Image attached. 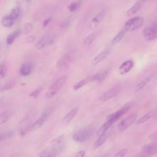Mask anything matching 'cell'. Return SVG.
<instances>
[{
	"instance_id": "16",
	"label": "cell",
	"mask_w": 157,
	"mask_h": 157,
	"mask_svg": "<svg viewBox=\"0 0 157 157\" xmlns=\"http://www.w3.org/2000/svg\"><path fill=\"white\" fill-rule=\"evenodd\" d=\"M78 107H74L72 109H71L64 117L62 120V123L63 124L69 123L74 118V117L77 115V113H78Z\"/></svg>"
},
{
	"instance_id": "20",
	"label": "cell",
	"mask_w": 157,
	"mask_h": 157,
	"mask_svg": "<svg viewBox=\"0 0 157 157\" xmlns=\"http://www.w3.org/2000/svg\"><path fill=\"white\" fill-rule=\"evenodd\" d=\"M32 71V66L29 63H25L21 65L20 69V74L23 76H27Z\"/></svg>"
},
{
	"instance_id": "43",
	"label": "cell",
	"mask_w": 157,
	"mask_h": 157,
	"mask_svg": "<svg viewBox=\"0 0 157 157\" xmlns=\"http://www.w3.org/2000/svg\"><path fill=\"white\" fill-rule=\"evenodd\" d=\"M1 87V83H0V88Z\"/></svg>"
},
{
	"instance_id": "3",
	"label": "cell",
	"mask_w": 157,
	"mask_h": 157,
	"mask_svg": "<svg viewBox=\"0 0 157 157\" xmlns=\"http://www.w3.org/2000/svg\"><path fill=\"white\" fill-rule=\"evenodd\" d=\"M144 22V18L142 17H135L128 20L124 25L123 30L126 32L132 31L140 28Z\"/></svg>"
},
{
	"instance_id": "18",
	"label": "cell",
	"mask_w": 157,
	"mask_h": 157,
	"mask_svg": "<svg viewBox=\"0 0 157 157\" xmlns=\"http://www.w3.org/2000/svg\"><path fill=\"white\" fill-rule=\"evenodd\" d=\"M144 2L142 1H137L131 8H129L128 10V11L126 12L127 15L131 16V15H132L135 14L136 13H137L140 10V9L142 7V6H143Z\"/></svg>"
},
{
	"instance_id": "4",
	"label": "cell",
	"mask_w": 157,
	"mask_h": 157,
	"mask_svg": "<svg viewBox=\"0 0 157 157\" xmlns=\"http://www.w3.org/2000/svg\"><path fill=\"white\" fill-rule=\"evenodd\" d=\"M131 107V104L129 103L126 104V105H124L123 107H122L120 109H119L118 111L115 112V113L110 115L106 121H105V123L109 126H111L115 122H116L122 115H123L124 114H125L130 109Z\"/></svg>"
},
{
	"instance_id": "32",
	"label": "cell",
	"mask_w": 157,
	"mask_h": 157,
	"mask_svg": "<svg viewBox=\"0 0 157 157\" xmlns=\"http://www.w3.org/2000/svg\"><path fill=\"white\" fill-rule=\"evenodd\" d=\"M15 83L13 81H10L7 83H6L5 85H4L3 86H2L0 88V92L2 91H5L7 90H9L10 89H12L13 86H14Z\"/></svg>"
},
{
	"instance_id": "1",
	"label": "cell",
	"mask_w": 157,
	"mask_h": 157,
	"mask_svg": "<svg viewBox=\"0 0 157 157\" xmlns=\"http://www.w3.org/2000/svg\"><path fill=\"white\" fill-rule=\"evenodd\" d=\"M94 128L93 126H86L75 132L72 136V139L76 142H83L92 136Z\"/></svg>"
},
{
	"instance_id": "41",
	"label": "cell",
	"mask_w": 157,
	"mask_h": 157,
	"mask_svg": "<svg viewBox=\"0 0 157 157\" xmlns=\"http://www.w3.org/2000/svg\"><path fill=\"white\" fill-rule=\"evenodd\" d=\"M51 19H52V18H51L50 17H48V18H46V19L44 20V23H43V27H45V26H47L48 25V23L50 22Z\"/></svg>"
},
{
	"instance_id": "39",
	"label": "cell",
	"mask_w": 157,
	"mask_h": 157,
	"mask_svg": "<svg viewBox=\"0 0 157 157\" xmlns=\"http://www.w3.org/2000/svg\"><path fill=\"white\" fill-rule=\"evenodd\" d=\"M85 155V151L84 150H80L78 151L74 157H84Z\"/></svg>"
},
{
	"instance_id": "45",
	"label": "cell",
	"mask_w": 157,
	"mask_h": 157,
	"mask_svg": "<svg viewBox=\"0 0 157 157\" xmlns=\"http://www.w3.org/2000/svg\"><path fill=\"white\" fill-rule=\"evenodd\" d=\"M156 9H157V7H156Z\"/></svg>"
},
{
	"instance_id": "36",
	"label": "cell",
	"mask_w": 157,
	"mask_h": 157,
	"mask_svg": "<svg viewBox=\"0 0 157 157\" xmlns=\"http://www.w3.org/2000/svg\"><path fill=\"white\" fill-rule=\"evenodd\" d=\"M70 23H71L70 19H65V20H63L61 22H60L59 27L61 28H66L69 25Z\"/></svg>"
},
{
	"instance_id": "6",
	"label": "cell",
	"mask_w": 157,
	"mask_h": 157,
	"mask_svg": "<svg viewBox=\"0 0 157 157\" xmlns=\"http://www.w3.org/2000/svg\"><path fill=\"white\" fill-rule=\"evenodd\" d=\"M51 111L50 109H48L45 112H44L39 118L37 119L31 125V130L34 131L39 129L45 122V121L48 118L50 114L51 113Z\"/></svg>"
},
{
	"instance_id": "28",
	"label": "cell",
	"mask_w": 157,
	"mask_h": 157,
	"mask_svg": "<svg viewBox=\"0 0 157 157\" xmlns=\"http://www.w3.org/2000/svg\"><path fill=\"white\" fill-rule=\"evenodd\" d=\"M11 117V112L9 111H5L0 113V125L5 123Z\"/></svg>"
},
{
	"instance_id": "9",
	"label": "cell",
	"mask_w": 157,
	"mask_h": 157,
	"mask_svg": "<svg viewBox=\"0 0 157 157\" xmlns=\"http://www.w3.org/2000/svg\"><path fill=\"white\" fill-rule=\"evenodd\" d=\"M120 88L118 86H116L110 90L105 91L100 96V100L101 101H107L109 99L115 97L120 92Z\"/></svg>"
},
{
	"instance_id": "44",
	"label": "cell",
	"mask_w": 157,
	"mask_h": 157,
	"mask_svg": "<svg viewBox=\"0 0 157 157\" xmlns=\"http://www.w3.org/2000/svg\"><path fill=\"white\" fill-rule=\"evenodd\" d=\"M1 55H0V58H1Z\"/></svg>"
},
{
	"instance_id": "40",
	"label": "cell",
	"mask_w": 157,
	"mask_h": 157,
	"mask_svg": "<svg viewBox=\"0 0 157 157\" xmlns=\"http://www.w3.org/2000/svg\"><path fill=\"white\" fill-rule=\"evenodd\" d=\"M35 40V36L34 35H31L29 36L28 39H27V42L28 43H31L33 42H34Z\"/></svg>"
},
{
	"instance_id": "34",
	"label": "cell",
	"mask_w": 157,
	"mask_h": 157,
	"mask_svg": "<svg viewBox=\"0 0 157 157\" xmlns=\"http://www.w3.org/2000/svg\"><path fill=\"white\" fill-rule=\"evenodd\" d=\"M13 134L12 132H3L0 134V142L4 140L5 139L9 138L11 137Z\"/></svg>"
},
{
	"instance_id": "14",
	"label": "cell",
	"mask_w": 157,
	"mask_h": 157,
	"mask_svg": "<svg viewBox=\"0 0 157 157\" xmlns=\"http://www.w3.org/2000/svg\"><path fill=\"white\" fill-rule=\"evenodd\" d=\"M107 69H102L94 75H91V82H101L104 80L108 75Z\"/></svg>"
},
{
	"instance_id": "27",
	"label": "cell",
	"mask_w": 157,
	"mask_h": 157,
	"mask_svg": "<svg viewBox=\"0 0 157 157\" xmlns=\"http://www.w3.org/2000/svg\"><path fill=\"white\" fill-rule=\"evenodd\" d=\"M126 31H124L123 29L121 30L120 32H119L112 39L111 41V44L114 45L117 44L118 42H119L120 40H121V39L124 37L125 34H126Z\"/></svg>"
},
{
	"instance_id": "5",
	"label": "cell",
	"mask_w": 157,
	"mask_h": 157,
	"mask_svg": "<svg viewBox=\"0 0 157 157\" xmlns=\"http://www.w3.org/2000/svg\"><path fill=\"white\" fill-rule=\"evenodd\" d=\"M60 145L53 144L52 147L43 150L40 154L39 157H56L61 150Z\"/></svg>"
},
{
	"instance_id": "30",
	"label": "cell",
	"mask_w": 157,
	"mask_h": 157,
	"mask_svg": "<svg viewBox=\"0 0 157 157\" xmlns=\"http://www.w3.org/2000/svg\"><path fill=\"white\" fill-rule=\"evenodd\" d=\"M81 4H82V2H80V1L73 2L71 3V4L68 6L67 9H68V10H69L70 12H74V11H75V10L80 6Z\"/></svg>"
},
{
	"instance_id": "38",
	"label": "cell",
	"mask_w": 157,
	"mask_h": 157,
	"mask_svg": "<svg viewBox=\"0 0 157 157\" xmlns=\"http://www.w3.org/2000/svg\"><path fill=\"white\" fill-rule=\"evenodd\" d=\"M29 130H31V126H25L24 128H23L20 132V134L21 136H24Z\"/></svg>"
},
{
	"instance_id": "12",
	"label": "cell",
	"mask_w": 157,
	"mask_h": 157,
	"mask_svg": "<svg viewBox=\"0 0 157 157\" xmlns=\"http://www.w3.org/2000/svg\"><path fill=\"white\" fill-rule=\"evenodd\" d=\"M104 17V12H100L98 15L94 17L90 22L89 23V28L91 29H94L97 28V26L99 25V24L101 22L102 19Z\"/></svg>"
},
{
	"instance_id": "29",
	"label": "cell",
	"mask_w": 157,
	"mask_h": 157,
	"mask_svg": "<svg viewBox=\"0 0 157 157\" xmlns=\"http://www.w3.org/2000/svg\"><path fill=\"white\" fill-rule=\"evenodd\" d=\"M20 13V8L18 6H17L12 9L8 15L10 17H11L12 19L15 20V19H17Z\"/></svg>"
},
{
	"instance_id": "31",
	"label": "cell",
	"mask_w": 157,
	"mask_h": 157,
	"mask_svg": "<svg viewBox=\"0 0 157 157\" xmlns=\"http://www.w3.org/2000/svg\"><path fill=\"white\" fill-rule=\"evenodd\" d=\"M33 29V25L31 23H30V22L26 23L23 26V33L25 34H29V33H31Z\"/></svg>"
},
{
	"instance_id": "2",
	"label": "cell",
	"mask_w": 157,
	"mask_h": 157,
	"mask_svg": "<svg viewBox=\"0 0 157 157\" xmlns=\"http://www.w3.org/2000/svg\"><path fill=\"white\" fill-rule=\"evenodd\" d=\"M67 79V76L66 75H64L59 78H58L48 88V91L46 92L45 97L46 98H50L55 95L58 91L63 87L64 85L65 82Z\"/></svg>"
},
{
	"instance_id": "8",
	"label": "cell",
	"mask_w": 157,
	"mask_h": 157,
	"mask_svg": "<svg viewBox=\"0 0 157 157\" xmlns=\"http://www.w3.org/2000/svg\"><path fill=\"white\" fill-rule=\"evenodd\" d=\"M137 118L136 113H132L129 115L127 118L124 119L121 123L118 124V129L120 131H123L126 129L129 126H131L136 120Z\"/></svg>"
},
{
	"instance_id": "25",
	"label": "cell",
	"mask_w": 157,
	"mask_h": 157,
	"mask_svg": "<svg viewBox=\"0 0 157 157\" xmlns=\"http://www.w3.org/2000/svg\"><path fill=\"white\" fill-rule=\"evenodd\" d=\"M20 30H17V31H14L13 33L10 34L6 39L7 44L9 45H11L15 41V39L17 38V37H18V36L20 34Z\"/></svg>"
},
{
	"instance_id": "19",
	"label": "cell",
	"mask_w": 157,
	"mask_h": 157,
	"mask_svg": "<svg viewBox=\"0 0 157 157\" xmlns=\"http://www.w3.org/2000/svg\"><path fill=\"white\" fill-rule=\"evenodd\" d=\"M50 36H44L42 37H41L38 42H37V44H36V48L38 50L42 49L44 47H45L46 46L48 45V40L50 39Z\"/></svg>"
},
{
	"instance_id": "10",
	"label": "cell",
	"mask_w": 157,
	"mask_h": 157,
	"mask_svg": "<svg viewBox=\"0 0 157 157\" xmlns=\"http://www.w3.org/2000/svg\"><path fill=\"white\" fill-rule=\"evenodd\" d=\"M141 151L146 157H150L157 153V144L153 143L145 145L142 147Z\"/></svg>"
},
{
	"instance_id": "37",
	"label": "cell",
	"mask_w": 157,
	"mask_h": 157,
	"mask_svg": "<svg viewBox=\"0 0 157 157\" xmlns=\"http://www.w3.org/2000/svg\"><path fill=\"white\" fill-rule=\"evenodd\" d=\"M128 152V150L124 148L122 149L120 151H119L118 153H117L113 157H124Z\"/></svg>"
},
{
	"instance_id": "13",
	"label": "cell",
	"mask_w": 157,
	"mask_h": 157,
	"mask_svg": "<svg viewBox=\"0 0 157 157\" xmlns=\"http://www.w3.org/2000/svg\"><path fill=\"white\" fill-rule=\"evenodd\" d=\"M110 53L109 49H105L104 50L102 51L98 55H97L91 61V64L93 65H96L104 60Z\"/></svg>"
},
{
	"instance_id": "33",
	"label": "cell",
	"mask_w": 157,
	"mask_h": 157,
	"mask_svg": "<svg viewBox=\"0 0 157 157\" xmlns=\"http://www.w3.org/2000/svg\"><path fill=\"white\" fill-rule=\"evenodd\" d=\"M41 91H42V88L41 87H38L36 90H34L33 92H31L30 93L29 96L34 98V99H36L39 96V95L40 94Z\"/></svg>"
},
{
	"instance_id": "7",
	"label": "cell",
	"mask_w": 157,
	"mask_h": 157,
	"mask_svg": "<svg viewBox=\"0 0 157 157\" xmlns=\"http://www.w3.org/2000/svg\"><path fill=\"white\" fill-rule=\"evenodd\" d=\"M143 34L147 40H153L157 38V24L152 25L145 28Z\"/></svg>"
},
{
	"instance_id": "24",
	"label": "cell",
	"mask_w": 157,
	"mask_h": 157,
	"mask_svg": "<svg viewBox=\"0 0 157 157\" xmlns=\"http://www.w3.org/2000/svg\"><path fill=\"white\" fill-rule=\"evenodd\" d=\"M155 115V113L152 111L149 112L147 113H145V115H144L142 117H141L137 121V124H141L145 122H146L147 121H148V120H150L151 118H152Z\"/></svg>"
},
{
	"instance_id": "22",
	"label": "cell",
	"mask_w": 157,
	"mask_h": 157,
	"mask_svg": "<svg viewBox=\"0 0 157 157\" xmlns=\"http://www.w3.org/2000/svg\"><path fill=\"white\" fill-rule=\"evenodd\" d=\"M151 76H149V77H147L146 78H145L144 79H143L142 80H141L139 83H138L137 84V85L135 87V91L136 92H137V91H139L140 90H141L142 88H144L148 83V82L151 80Z\"/></svg>"
},
{
	"instance_id": "11",
	"label": "cell",
	"mask_w": 157,
	"mask_h": 157,
	"mask_svg": "<svg viewBox=\"0 0 157 157\" xmlns=\"http://www.w3.org/2000/svg\"><path fill=\"white\" fill-rule=\"evenodd\" d=\"M134 62L132 59H128L124 61L121 66L119 67L118 71L121 75H125L128 73L133 67Z\"/></svg>"
},
{
	"instance_id": "42",
	"label": "cell",
	"mask_w": 157,
	"mask_h": 157,
	"mask_svg": "<svg viewBox=\"0 0 157 157\" xmlns=\"http://www.w3.org/2000/svg\"><path fill=\"white\" fill-rule=\"evenodd\" d=\"M131 157H146V156L140 151V152L135 154L134 155L132 156Z\"/></svg>"
},
{
	"instance_id": "23",
	"label": "cell",
	"mask_w": 157,
	"mask_h": 157,
	"mask_svg": "<svg viewBox=\"0 0 157 157\" xmlns=\"http://www.w3.org/2000/svg\"><path fill=\"white\" fill-rule=\"evenodd\" d=\"M15 22V20L12 19L11 17H10L9 15L4 16L1 20V24L5 26V27H11L13 25Z\"/></svg>"
},
{
	"instance_id": "17",
	"label": "cell",
	"mask_w": 157,
	"mask_h": 157,
	"mask_svg": "<svg viewBox=\"0 0 157 157\" xmlns=\"http://www.w3.org/2000/svg\"><path fill=\"white\" fill-rule=\"evenodd\" d=\"M109 136V132H108L107 131H106L104 133L99 136V137L97 139V140L93 144V148L96 149V148H98L99 147H101L106 141V140L108 139Z\"/></svg>"
},
{
	"instance_id": "35",
	"label": "cell",
	"mask_w": 157,
	"mask_h": 157,
	"mask_svg": "<svg viewBox=\"0 0 157 157\" xmlns=\"http://www.w3.org/2000/svg\"><path fill=\"white\" fill-rule=\"evenodd\" d=\"M6 72H7V70L5 65L4 64L0 65V78H2L6 76Z\"/></svg>"
},
{
	"instance_id": "21",
	"label": "cell",
	"mask_w": 157,
	"mask_h": 157,
	"mask_svg": "<svg viewBox=\"0 0 157 157\" xmlns=\"http://www.w3.org/2000/svg\"><path fill=\"white\" fill-rule=\"evenodd\" d=\"M91 82V75L88 76V77L83 78V80L79 81L77 83H75L73 86V89L74 90H79L80 88H81L82 87H83V86L86 85L87 83H88L89 82Z\"/></svg>"
},
{
	"instance_id": "26",
	"label": "cell",
	"mask_w": 157,
	"mask_h": 157,
	"mask_svg": "<svg viewBox=\"0 0 157 157\" xmlns=\"http://www.w3.org/2000/svg\"><path fill=\"white\" fill-rule=\"evenodd\" d=\"M97 36V33L96 32H94L93 33H91V34H90L89 36H88L87 37H86L83 40V44L85 45H90L93 40L95 39V38Z\"/></svg>"
},
{
	"instance_id": "15",
	"label": "cell",
	"mask_w": 157,
	"mask_h": 157,
	"mask_svg": "<svg viewBox=\"0 0 157 157\" xmlns=\"http://www.w3.org/2000/svg\"><path fill=\"white\" fill-rule=\"evenodd\" d=\"M71 60V55L69 53L65 54L61 59H59L57 61L56 66L58 69L63 68L69 64Z\"/></svg>"
}]
</instances>
